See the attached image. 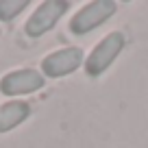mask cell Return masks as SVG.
Segmentation results:
<instances>
[{
  "label": "cell",
  "instance_id": "cell-1",
  "mask_svg": "<svg viewBox=\"0 0 148 148\" xmlns=\"http://www.w3.org/2000/svg\"><path fill=\"white\" fill-rule=\"evenodd\" d=\"M118 5L113 0H96L85 5L79 13H74V18L70 20V31L74 35H85V33L98 28L100 24H105L111 15L116 13Z\"/></svg>",
  "mask_w": 148,
  "mask_h": 148
},
{
  "label": "cell",
  "instance_id": "cell-2",
  "mask_svg": "<svg viewBox=\"0 0 148 148\" xmlns=\"http://www.w3.org/2000/svg\"><path fill=\"white\" fill-rule=\"evenodd\" d=\"M122 48H124V35L118 33V31L109 33L92 50V55L87 57V61H85V72H87L89 76H100V74L116 61V57L122 52Z\"/></svg>",
  "mask_w": 148,
  "mask_h": 148
},
{
  "label": "cell",
  "instance_id": "cell-3",
  "mask_svg": "<svg viewBox=\"0 0 148 148\" xmlns=\"http://www.w3.org/2000/svg\"><path fill=\"white\" fill-rule=\"evenodd\" d=\"M70 9L68 0H46L37 7V11L26 20V31L28 37H42L44 33H48L57 22L61 20V15Z\"/></svg>",
  "mask_w": 148,
  "mask_h": 148
},
{
  "label": "cell",
  "instance_id": "cell-4",
  "mask_svg": "<svg viewBox=\"0 0 148 148\" xmlns=\"http://www.w3.org/2000/svg\"><path fill=\"white\" fill-rule=\"evenodd\" d=\"M44 76L37 70L24 68V70H15L2 76L0 81V92L5 96H22V94H33L37 89L44 87Z\"/></svg>",
  "mask_w": 148,
  "mask_h": 148
},
{
  "label": "cell",
  "instance_id": "cell-5",
  "mask_svg": "<svg viewBox=\"0 0 148 148\" xmlns=\"http://www.w3.org/2000/svg\"><path fill=\"white\" fill-rule=\"evenodd\" d=\"M83 63V50L81 48H63L52 55L44 57L42 70L48 79H59L65 74H72L74 70H79Z\"/></svg>",
  "mask_w": 148,
  "mask_h": 148
},
{
  "label": "cell",
  "instance_id": "cell-6",
  "mask_svg": "<svg viewBox=\"0 0 148 148\" xmlns=\"http://www.w3.org/2000/svg\"><path fill=\"white\" fill-rule=\"evenodd\" d=\"M31 116V107L24 100H11L0 107V133L15 129L18 124H22L26 118Z\"/></svg>",
  "mask_w": 148,
  "mask_h": 148
},
{
  "label": "cell",
  "instance_id": "cell-7",
  "mask_svg": "<svg viewBox=\"0 0 148 148\" xmlns=\"http://www.w3.org/2000/svg\"><path fill=\"white\" fill-rule=\"evenodd\" d=\"M28 7V0H0V20L11 22Z\"/></svg>",
  "mask_w": 148,
  "mask_h": 148
}]
</instances>
